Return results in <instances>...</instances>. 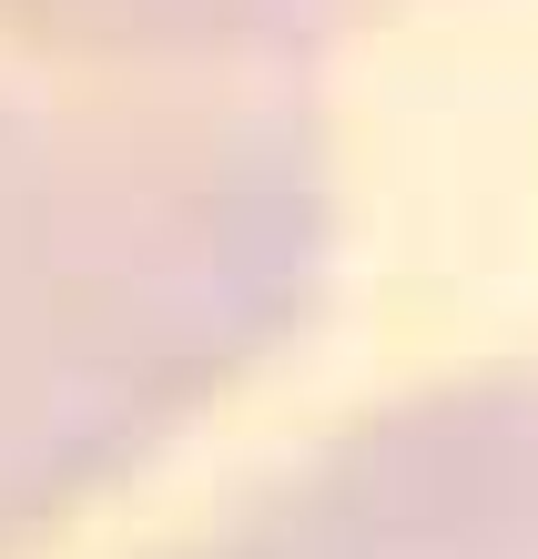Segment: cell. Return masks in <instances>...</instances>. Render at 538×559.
<instances>
[{
	"mask_svg": "<svg viewBox=\"0 0 538 559\" xmlns=\"http://www.w3.org/2000/svg\"><path fill=\"white\" fill-rule=\"evenodd\" d=\"M335 163L295 82L0 41V559L254 377L325 295Z\"/></svg>",
	"mask_w": 538,
	"mask_h": 559,
	"instance_id": "cell-1",
	"label": "cell"
},
{
	"mask_svg": "<svg viewBox=\"0 0 538 559\" xmlns=\"http://www.w3.org/2000/svg\"><path fill=\"white\" fill-rule=\"evenodd\" d=\"M174 559H538V377L427 386Z\"/></svg>",
	"mask_w": 538,
	"mask_h": 559,
	"instance_id": "cell-2",
	"label": "cell"
},
{
	"mask_svg": "<svg viewBox=\"0 0 538 559\" xmlns=\"http://www.w3.org/2000/svg\"><path fill=\"white\" fill-rule=\"evenodd\" d=\"M386 11L407 0H0V41L92 72L275 82V61H306Z\"/></svg>",
	"mask_w": 538,
	"mask_h": 559,
	"instance_id": "cell-3",
	"label": "cell"
}]
</instances>
